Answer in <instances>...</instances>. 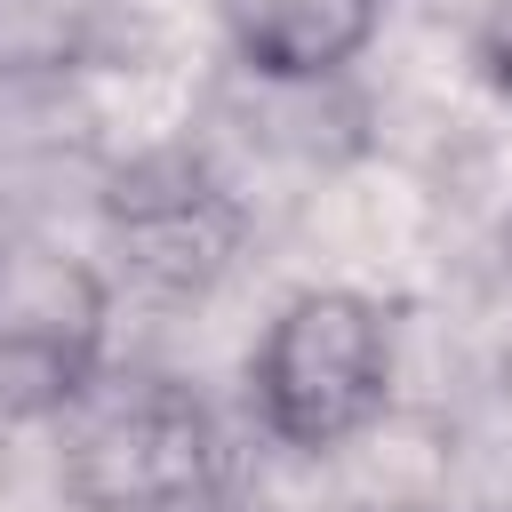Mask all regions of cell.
Listing matches in <instances>:
<instances>
[{"mask_svg":"<svg viewBox=\"0 0 512 512\" xmlns=\"http://www.w3.org/2000/svg\"><path fill=\"white\" fill-rule=\"evenodd\" d=\"M392 392H400V312L344 280L280 296L240 368V408L256 440L288 456H344L384 424Z\"/></svg>","mask_w":512,"mask_h":512,"instance_id":"2","label":"cell"},{"mask_svg":"<svg viewBox=\"0 0 512 512\" xmlns=\"http://www.w3.org/2000/svg\"><path fill=\"white\" fill-rule=\"evenodd\" d=\"M216 40L256 88H344L376 48L392 0H208Z\"/></svg>","mask_w":512,"mask_h":512,"instance_id":"5","label":"cell"},{"mask_svg":"<svg viewBox=\"0 0 512 512\" xmlns=\"http://www.w3.org/2000/svg\"><path fill=\"white\" fill-rule=\"evenodd\" d=\"M480 72L496 80V96L512 104V0H496L488 8V24H480Z\"/></svg>","mask_w":512,"mask_h":512,"instance_id":"7","label":"cell"},{"mask_svg":"<svg viewBox=\"0 0 512 512\" xmlns=\"http://www.w3.org/2000/svg\"><path fill=\"white\" fill-rule=\"evenodd\" d=\"M256 240V208L240 176L208 144H152L104 168L96 184V264L120 296L144 304H208Z\"/></svg>","mask_w":512,"mask_h":512,"instance_id":"3","label":"cell"},{"mask_svg":"<svg viewBox=\"0 0 512 512\" xmlns=\"http://www.w3.org/2000/svg\"><path fill=\"white\" fill-rule=\"evenodd\" d=\"M112 272L32 216H0V432L56 424L112 368Z\"/></svg>","mask_w":512,"mask_h":512,"instance_id":"4","label":"cell"},{"mask_svg":"<svg viewBox=\"0 0 512 512\" xmlns=\"http://www.w3.org/2000/svg\"><path fill=\"white\" fill-rule=\"evenodd\" d=\"M128 0H0V96L64 88L120 56Z\"/></svg>","mask_w":512,"mask_h":512,"instance_id":"6","label":"cell"},{"mask_svg":"<svg viewBox=\"0 0 512 512\" xmlns=\"http://www.w3.org/2000/svg\"><path fill=\"white\" fill-rule=\"evenodd\" d=\"M72 512H248V448L232 416L168 368H104L64 416Z\"/></svg>","mask_w":512,"mask_h":512,"instance_id":"1","label":"cell"}]
</instances>
